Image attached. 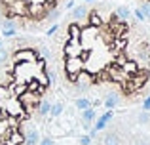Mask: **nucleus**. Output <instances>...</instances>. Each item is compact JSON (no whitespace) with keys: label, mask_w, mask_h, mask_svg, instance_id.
I'll return each mask as SVG.
<instances>
[{"label":"nucleus","mask_w":150,"mask_h":145,"mask_svg":"<svg viewBox=\"0 0 150 145\" xmlns=\"http://www.w3.org/2000/svg\"><path fill=\"white\" fill-rule=\"evenodd\" d=\"M55 99L44 36H8L0 46V145H38Z\"/></svg>","instance_id":"nucleus-2"},{"label":"nucleus","mask_w":150,"mask_h":145,"mask_svg":"<svg viewBox=\"0 0 150 145\" xmlns=\"http://www.w3.org/2000/svg\"><path fill=\"white\" fill-rule=\"evenodd\" d=\"M44 40L57 99L86 97L89 107L116 109L150 96V34L125 6H70Z\"/></svg>","instance_id":"nucleus-1"},{"label":"nucleus","mask_w":150,"mask_h":145,"mask_svg":"<svg viewBox=\"0 0 150 145\" xmlns=\"http://www.w3.org/2000/svg\"><path fill=\"white\" fill-rule=\"evenodd\" d=\"M70 6L72 0H0V33L44 34Z\"/></svg>","instance_id":"nucleus-3"},{"label":"nucleus","mask_w":150,"mask_h":145,"mask_svg":"<svg viewBox=\"0 0 150 145\" xmlns=\"http://www.w3.org/2000/svg\"><path fill=\"white\" fill-rule=\"evenodd\" d=\"M84 115H82V119H84V122H93L95 120V109L93 107H88V109H84Z\"/></svg>","instance_id":"nucleus-4"}]
</instances>
